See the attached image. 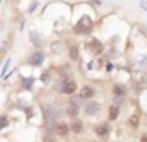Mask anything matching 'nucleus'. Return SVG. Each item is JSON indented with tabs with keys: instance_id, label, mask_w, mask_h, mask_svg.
Segmentation results:
<instances>
[{
	"instance_id": "ddd939ff",
	"label": "nucleus",
	"mask_w": 147,
	"mask_h": 142,
	"mask_svg": "<svg viewBox=\"0 0 147 142\" xmlns=\"http://www.w3.org/2000/svg\"><path fill=\"white\" fill-rule=\"evenodd\" d=\"M33 81H35L33 77H24V79H22V85H24L26 88H32Z\"/></svg>"
},
{
	"instance_id": "7ed1b4c3",
	"label": "nucleus",
	"mask_w": 147,
	"mask_h": 142,
	"mask_svg": "<svg viewBox=\"0 0 147 142\" xmlns=\"http://www.w3.org/2000/svg\"><path fill=\"white\" fill-rule=\"evenodd\" d=\"M74 90H76V84H74L73 81H65L63 85H62V92L67 95H71L74 93Z\"/></svg>"
},
{
	"instance_id": "9d476101",
	"label": "nucleus",
	"mask_w": 147,
	"mask_h": 142,
	"mask_svg": "<svg viewBox=\"0 0 147 142\" xmlns=\"http://www.w3.org/2000/svg\"><path fill=\"white\" fill-rule=\"evenodd\" d=\"M117 115H119V107L114 104V106H111V109H109V118L115 120V118H117Z\"/></svg>"
},
{
	"instance_id": "412c9836",
	"label": "nucleus",
	"mask_w": 147,
	"mask_h": 142,
	"mask_svg": "<svg viewBox=\"0 0 147 142\" xmlns=\"http://www.w3.org/2000/svg\"><path fill=\"white\" fill-rule=\"evenodd\" d=\"M35 6H36V2H33V3H32V6L29 8V11H33V9H35Z\"/></svg>"
},
{
	"instance_id": "423d86ee",
	"label": "nucleus",
	"mask_w": 147,
	"mask_h": 142,
	"mask_svg": "<svg viewBox=\"0 0 147 142\" xmlns=\"http://www.w3.org/2000/svg\"><path fill=\"white\" fill-rule=\"evenodd\" d=\"M98 109H100V107H98V104H96V103H89L86 107H84V110H86L89 115H93V114H96V112H98Z\"/></svg>"
},
{
	"instance_id": "dca6fc26",
	"label": "nucleus",
	"mask_w": 147,
	"mask_h": 142,
	"mask_svg": "<svg viewBox=\"0 0 147 142\" xmlns=\"http://www.w3.org/2000/svg\"><path fill=\"white\" fill-rule=\"evenodd\" d=\"M62 46H63V43H59V44H54L51 49L54 50V52H60V50H62Z\"/></svg>"
},
{
	"instance_id": "2eb2a0df",
	"label": "nucleus",
	"mask_w": 147,
	"mask_h": 142,
	"mask_svg": "<svg viewBox=\"0 0 147 142\" xmlns=\"http://www.w3.org/2000/svg\"><path fill=\"white\" fill-rule=\"evenodd\" d=\"M8 66H10V59H7V62H5V65H3V69H2V76H3V77L8 71Z\"/></svg>"
},
{
	"instance_id": "6ab92c4d",
	"label": "nucleus",
	"mask_w": 147,
	"mask_h": 142,
	"mask_svg": "<svg viewBox=\"0 0 147 142\" xmlns=\"http://www.w3.org/2000/svg\"><path fill=\"white\" fill-rule=\"evenodd\" d=\"M141 8H142L144 11H147V0H142V2H141Z\"/></svg>"
},
{
	"instance_id": "f257e3e1",
	"label": "nucleus",
	"mask_w": 147,
	"mask_h": 142,
	"mask_svg": "<svg viewBox=\"0 0 147 142\" xmlns=\"http://www.w3.org/2000/svg\"><path fill=\"white\" fill-rule=\"evenodd\" d=\"M74 30L79 32V33H89L92 30V19L89 16H82L79 19V22L74 25Z\"/></svg>"
},
{
	"instance_id": "1a4fd4ad",
	"label": "nucleus",
	"mask_w": 147,
	"mask_h": 142,
	"mask_svg": "<svg viewBox=\"0 0 147 142\" xmlns=\"http://www.w3.org/2000/svg\"><path fill=\"white\" fill-rule=\"evenodd\" d=\"M30 40H32V43H33V46H41V38L36 35V32H30Z\"/></svg>"
},
{
	"instance_id": "4be33fe9",
	"label": "nucleus",
	"mask_w": 147,
	"mask_h": 142,
	"mask_svg": "<svg viewBox=\"0 0 147 142\" xmlns=\"http://www.w3.org/2000/svg\"><path fill=\"white\" fill-rule=\"evenodd\" d=\"M138 117H131V125H136V122H138Z\"/></svg>"
},
{
	"instance_id": "9b49d317",
	"label": "nucleus",
	"mask_w": 147,
	"mask_h": 142,
	"mask_svg": "<svg viewBox=\"0 0 147 142\" xmlns=\"http://www.w3.org/2000/svg\"><path fill=\"white\" fill-rule=\"evenodd\" d=\"M71 129H73L74 133H81L82 131V123H81L79 120H74V122L71 123Z\"/></svg>"
},
{
	"instance_id": "f03ea898",
	"label": "nucleus",
	"mask_w": 147,
	"mask_h": 142,
	"mask_svg": "<svg viewBox=\"0 0 147 142\" xmlns=\"http://www.w3.org/2000/svg\"><path fill=\"white\" fill-rule=\"evenodd\" d=\"M86 49L90 50L92 54H98V52H101L103 44L100 43V41H96V40H92V41H89V43L86 44Z\"/></svg>"
},
{
	"instance_id": "20e7f679",
	"label": "nucleus",
	"mask_w": 147,
	"mask_h": 142,
	"mask_svg": "<svg viewBox=\"0 0 147 142\" xmlns=\"http://www.w3.org/2000/svg\"><path fill=\"white\" fill-rule=\"evenodd\" d=\"M43 60H45V55H43L41 52H35L32 57H30V65H35V66H38V65H41L43 63Z\"/></svg>"
},
{
	"instance_id": "4468645a",
	"label": "nucleus",
	"mask_w": 147,
	"mask_h": 142,
	"mask_svg": "<svg viewBox=\"0 0 147 142\" xmlns=\"http://www.w3.org/2000/svg\"><path fill=\"white\" fill-rule=\"evenodd\" d=\"M114 95L119 96V98H122L123 96V87H122V85H115L114 87Z\"/></svg>"
},
{
	"instance_id": "f8f14e48",
	"label": "nucleus",
	"mask_w": 147,
	"mask_h": 142,
	"mask_svg": "<svg viewBox=\"0 0 147 142\" xmlns=\"http://www.w3.org/2000/svg\"><path fill=\"white\" fill-rule=\"evenodd\" d=\"M108 133H109V128L106 125H101V126L96 128V134H98V136H106Z\"/></svg>"
},
{
	"instance_id": "0eeeda50",
	"label": "nucleus",
	"mask_w": 147,
	"mask_h": 142,
	"mask_svg": "<svg viewBox=\"0 0 147 142\" xmlns=\"http://www.w3.org/2000/svg\"><path fill=\"white\" fill-rule=\"evenodd\" d=\"M55 131H57V134H60V136H67L68 134V125L59 123V125L55 126Z\"/></svg>"
},
{
	"instance_id": "aec40b11",
	"label": "nucleus",
	"mask_w": 147,
	"mask_h": 142,
	"mask_svg": "<svg viewBox=\"0 0 147 142\" xmlns=\"http://www.w3.org/2000/svg\"><path fill=\"white\" fill-rule=\"evenodd\" d=\"M2 128H5V126H7V117H2Z\"/></svg>"
},
{
	"instance_id": "6e6552de",
	"label": "nucleus",
	"mask_w": 147,
	"mask_h": 142,
	"mask_svg": "<svg viewBox=\"0 0 147 142\" xmlns=\"http://www.w3.org/2000/svg\"><path fill=\"white\" fill-rule=\"evenodd\" d=\"M93 96V88L92 87H84L81 90V98H92Z\"/></svg>"
},
{
	"instance_id": "f3484780",
	"label": "nucleus",
	"mask_w": 147,
	"mask_h": 142,
	"mask_svg": "<svg viewBox=\"0 0 147 142\" xmlns=\"http://www.w3.org/2000/svg\"><path fill=\"white\" fill-rule=\"evenodd\" d=\"M70 54H71V59H76V57H78V49H76V47H71Z\"/></svg>"
},
{
	"instance_id": "39448f33",
	"label": "nucleus",
	"mask_w": 147,
	"mask_h": 142,
	"mask_svg": "<svg viewBox=\"0 0 147 142\" xmlns=\"http://www.w3.org/2000/svg\"><path fill=\"white\" fill-rule=\"evenodd\" d=\"M78 112H79V107H78L76 104H74V103L68 104V107H67V114H68V115H70V117H73V118H76Z\"/></svg>"
},
{
	"instance_id": "5701e85b",
	"label": "nucleus",
	"mask_w": 147,
	"mask_h": 142,
	"mask_svg": "<svg viewBox=\"0 0 147 142\" xmlns=\"http://www.w3.org/2000/svg\"><path fill=\"white\" fill-rule=\"evenodd\" d=\"M141 142H147V134H144L142 137H141Z\"/></svg>"
},
{
	"instance_id": "a211bd4d",
	"label": "nucleus",
	"mask_w": 147,
	"mask_h": 142,
	"mask_svg": "<svg viewBox=\"0 0 147 142\" xmlns=\"http://www.w3.org/2000/svg\"><path fill=\"white\" fill-rule=\"evenodd\" d=\"M43 142H57V141H55L54 137H51V136H46L45 141H43Z\"/></svg>"
}]
</instances>
